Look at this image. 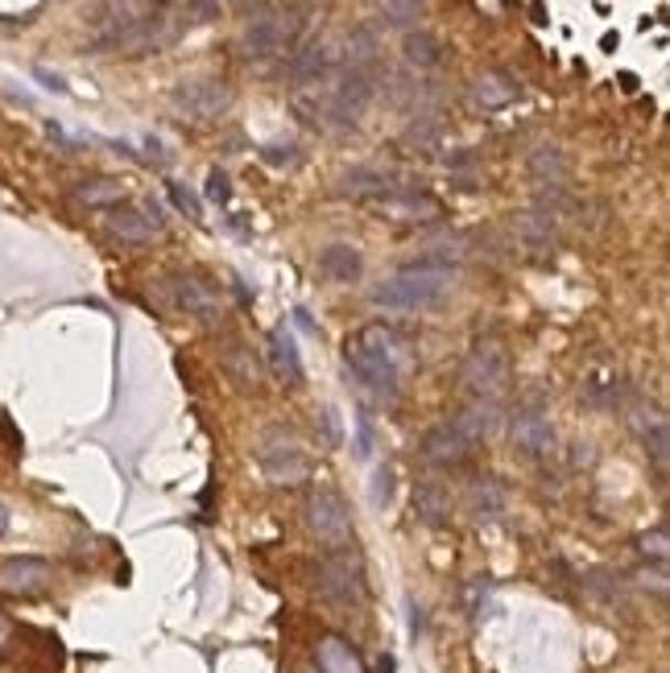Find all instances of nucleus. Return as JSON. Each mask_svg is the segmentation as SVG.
<instances>
[{
  "mask_svg": "<svg viewBox=\"0 0 670 673\" xmlns=\"http://www.w3.org/2000/svg\"><path fill=\"white\" fill-rule=\"evenodd\" d=\"M344 364L361 380V388L377 393L381 401H394L402 393V376L414 364V352L402 331L385 322H369L356 335L344 339Z\"/></svg>",
  "mask_w": 670,
  "mask_h": 673,
  "instance_id": "nucleus-1",
  "label": "nucleus"
},
{
  "mask_svg": "<svg viewBox=\"0 0 670 673\" xmlns=\"http://www.w3.org/2000/svg\"><path fill=\"white\" fill-rule=\"evenodd\" d=\"M455 289V273L443 265H406L394 277H385L381 286L369 289V302L385 310H430Z\"/></svg>",
  "mask_w": 670,
  "mask_h": 673,
  "instance_id": "nucleus-2",
  "label": "nucleus"
},
{
  "mask_svg": "<svg viewBox=\"0 0 670 673\" xmlns=\"http://www.w3.org/2000/svg\"><path fill=\"white\" fill-rule=\"evenodd\" d=\"M244 13H253L241 34V51L249 58H274L298 46V37L307 30V9L303 4H244Z\"/></svg>",
  "mask_w": 670,
  "mask_h": 673,
  "instance_id": "nucleus-3",
  "label": "nucleus"
},
{
  "mask_svg": "<svg viewBox=\"0 0 670 673\" xmlns=\"http://www.w3.org/2000/svg\"><path fill=\"white\" fill-rule=\"evenodd\" d=\"M303 512H307V529L319 538V545H323L327 554H340V550L356 545V529H352L348 500L336 488H310Z\"/></svg>",
  "mask_w": 670,
  "mask_h": 673,
  "instance_id": "nucleus-4",
  "label": "nucleus"
},
{
  "mask_svg": "<svg viewBox=\"0 0 670 673\" xmlns=\"http://www.w3.org/2000/svg\"><path fill=\"white\" fill-rule=\"evenodd\" d=\"M257 463L270 484H303L310 475V459L303 451V438L290 426H270L257 438Z\"/></svg>",
  "mask_w": 670,
  "mask_h": 673,
  "instance_id": "nucleus-5",
  "label": "nucleus"
},
{
  "mask_svg": "<svg viewBox=\"0 0 670 673\" xmlns=\"http://www.w3.org/2000/svg\"><path fill=\"white\" fill-rule=\"evenodd\" d=\"M460 380L468 393H476V401H493L501 388L509 385V352L501 339H481L472 343V352L460 364Z\"/></svg>",
  "mask_w": 670,
  "mask_h": 673,
  "instance_id": "nucleus-6",
  "label": "nucleus"
},
{
  "mask_svg": "<svg viewBox=\"0 0 670 673\" xmlns=\"http://www.w3.org/2000/svg\"><path fill=\"white\" fill-rule=\"evenodd\" d=\"M171 103L183 120L207 124V120H220L237 103V91H232L228 79H183L171 91Z\"/></svg>",
  "mask_w": 670,
  "mask_h": 673,
  "instance_id": "nucleus-7",
  "label": "nucleus"
},
{
  "mask_svg": "<svg viewBox=\"0 0 670 673\" xmlns=\"http://www.w3.org/2000/svg\"><path fill=\"white\" fill-rule=\"evenodd\" d=\"M319 591L336 604H364L369 595V578H364V562L356 550H340V554H327L323 566H319Z\"/></svg>",
  "mask_w": 670,
  "mask_h": 673,
  "instance_id": "nucleus-8",
  "label": "nucleus"
},
{
  "mask_svg": "<svg viewBox=\"0 0 670 673\" xmlns=\"http://www.w3.org/2000/svg\"><path fill=\"white\" fill-rule=\"evenodd\" d=\"M103 228L124 244H145V240L166 228V216L154 199L145 202H121V207H108L103 211Z\"/></svg>",
  "mask_w": 670,
  "mask_h": 673,
  "instance_id": "nucleus-9",
  "label": "nucleus"
},
{
  "mask_svg": "<svg viewBox=\"0 0 670 673\" xmlns=\"http://www.w3.org/2000/svg\"><path fill=\"white\" fill-rule=\"evenodd\" d=\"M629 426H634V434L641 438V446H646V455L653 459V467L658 472H667L670 463V426H667V413L650 401H634L629 405Z\"/></svg>",
  "mask_w": 670,
  "mask_h": 673,
  "instance_id": "nucleus-10",
  "label": "nucleus"
},
{
  "mask_svg": "<svg viewBox=\"0 0 670 673\" xmlns=\"http://www.w3.org/2000/svg\"><path fill=\"white\" fill-rule=\"evenodd\" d=\"M336 67H340V51H336L327 37H310L307 46L290 51L286 75L294 79V87H310V84H319V79H327Z\"/></svg>",
  "mask_w": 670,
  "mask_h": 673,
  "instance_id": "nucleus-11",
  "label": "nucleus"
},
{
  "mask_svg": "<svg viewBox=\"0 0 670 673\" xmlns=\"http://www.w3.org/2000/svg\"><path fill=\"white\" fill-rule=\"evenodd\" d=\"M373 207L381 211V219H394V223H435L443 216V202L435 195H427V190H397V186Z\"/></svg>",
  "mask_w": 670,
  "mask_h": 673,
  "instance_id": "nucleus-12",
  "label": "nucleus"
},
{
  "mask_svg": "<svg viewBox=\"0 0 670 673\" xmlns=\"http://www.w3.org/2000/svg\"><path fill=\"white\" fill-rule=\"evenodd\" d=\"M51 578L54 571L46 558L18 554L0 562V591H9V595H42V591L51 587Z\"/></svg>",
  "mask_w": 670,
  "mask_h": 673,
  "instance_id": "nucleus-13",
  "label": "nucleus"
},
{
  "mask_svg": "<svg viewBox=\"0 0 670 673\" xmlns=\"http://www.w3.org/2000/svg\"><path fill=\"white\" fill-rule=\"evenodd\" d=\"M509 438H514V451H521V455H530V459H542L554 451V426H550V418L547 413H538V409L514 413Z\"/></svg>",
  "mask_w": 670,
  "mask_h": 673,
  "instance_id": "nucleus-14",
  "label": "nucleus"
},
{
  "mask_svg": "<svg viewBox=\"0 0 670 673\" xmlns=\"http://www.w3.org/2000/svg\"><path fill=\"white\" fill-rule=\"evenodd\" d=\"M171 289H174L178 310H187V315H195V319L211 322L216 315H220V294H216V286H207L204 277H195V273H174Z\"/></svg>",
  "mask_w": 670,
  "mask_h": 673,
  "instance_id": "nucleus-15",
  "label": "nucleus"
},
{
  "mask_svg": "<svg viewBox=\"0 0 670 673\" xmlns=\"http://www.w3.org/2000/svg\"><path fill=\"white\" fill-rule=\"evenodd\" d=\"M472 100H476V108H484V112H497V108H509V103L521 96V84H517L509 70L501 67H484L476 70V79H472Z\"/></svg>",
  "mask_w": 670,
  "mask_h": 673,
  "instance_id": "nucleus-16",
  "label": "nucleus"
},
{
  "mask_svg": "<svg viewBox=\"0 0 670 673\" xmlns=\"http://www.w3.org/2000/svg\"><path fill=\"white\" fill-rule=\"evenodd\" d=\"M468 455H472V442H468L451 421L430 426L427 434H422V459L435 463V467H460Z\"/></svg>",
  "mask_w": 670,
  "mask_h": 673,
  "instance_id": "nucleus-17",
  "label": "nucleus"
},
{
  "mask_svg": "<svg viewBox=\"0 0 670 673\" xmlns=\"http://www.w3.org/2000/svg\"><path fill=\"white\" fill-rule=\"evenodd\" d=\"M220 360H223V372H228L232 385L241 388V393H257L261 388V360L253 355V347H249L241 335H223Z\"/></svg>",
  "mask_w": 670,
  "mask_h": 673,
  "instance_id": "nucleus-18",
  "label": "nucleus"
},
{
  "mask_svg": "<svg viewBox=\"0 0 670 673\" xmlns=\"http://www.w3.org/2000/svg\"><path fill=\"white\" fill-rule=\"evenodd\" d=\"M265 360H270V372H274L282 385H303V355H298V343H294L290 327H274L270 339H265Z\"/></svg>",
  "mask_w": 670,
  "mask_h": 673,
  "instance_id": "nucleus-19",
  "label": "nucleus"
},
{
  "mask_svg": "<svg viewBox=\"0 0 670 673\" xmlns=\"http://www.w3.org/2000/svg\"><path fill=\"white\" fill-rule=\"evenodd\" d=\"M389 190H394V178L377 166H352L344 178H340V195L352 202H377V199H385Z\"/></svg>",
  "mask_w": 670,
  "mask_h": 673,
  "instance_id": "nucleus-20",
  "label": "nucleus"
},
{
  "mask_svg": "<svg viewBox=\"0 0 670 673\" xmlns=\"http://www.w3.org/2000/svg\"><path fill=\"white\" fill-rule=\"evenodd\" d=\"M319 273H323L327 282H340V286L361 282V273H364L361 249H356V244H327L323 253H319Z\"/></svg>",
  "mask_w": 670,
  "mask_h": 673,
  "instance_id": "nucleus-21",
  "label": "nucleus"
},
{
  "mask_svg": "<svg viewBox=\"0 0 670 673\" xmlns=\"http://www.w3.org/2000/svg\"><path fill=\"white\" fill-rule=\"evenodd\" d=\"M315 665L319 673H364V657L344 637H323L315 644Z\"/></svg>",
  "mask_w": 670,
  "mask_h": 673,
  "instance_id": "nucleus-22",
  "label": "nucleus"
},
{
  "mask_svg": "<svg viewBox=\"0 0 670 673\" xmlns=\"http://www.w3.org/2000/svg\"><path fill=\"white\" fill-rule=\"evenodd\" d=\"M451 426H455L468 442H481V438H488L501 426V409L493 401H472V405H464V409L455 413V421H451Z\"/></svg>",
  "mask_w": 670,
  "mask_h": 673,
  "instance_id": "nucleus-23",
  "label": "nucleus"
},
{
  "mask_svg": "<svg viewBox=\"0 0 670 673\" xmlns=\"http://www.w3.org/2000/svg\"><path fill=\"white\" fill-rule=\"evenodd\" d=\"M402 58L418 70L439 67L443 63V37L435 34V30H410L406 42H402Z\"/></svg>",
  "mask_w": 670,
  "mask_h": 673,
  "instance_id": "nucleus-24",
  "label": "nucleus"
},
{
  "mask_svg": "<svg viewBox=\"0 0 670 673\" xmlns=\"http://www.w3.org/2000/svg\"><path fill=\"white\" fill-rule=\"evenodd\" d=\"M414 512H418V521L430 525V529H443L451 521V496H447L439 484H422V488L414 492Z\"/></svg>",
  "mask_w": 670,
  "mask_h": 673,
  "instance_id": "nucleus-25",
  "label": "nucleus"
},
{
  "mask_svg": "<svg viewBox=\"0 0 670 673\" xmlns=\"http://www.w3.org/2000/svg\"><path fill=\"white\" fill-rule=\"evenodd\" d=\"M468 512L481 517V521L501 517V512H505V488H501L497 479H476V484L468 488Z\"/></svg>",
  "mask_w": 670,
  "mask_h": 673,
  "instance_id": "nucleus-26",
  "label": "nucleus"
},
{
  "mask_svg": "<svg viewBox=\"0 0 670 673\" xmlns=\"http://www.w3.org/2000/svg\"><path fill=\"white\" fill-rule=\"evenodd\" d=\"M427 13V4H414V0H385L377 4V18L385 30H418V18Z\"/></svg>",
  "mask_w": 670,
  "mask_h": 673,
  "instance_id": "nucleus-27",
  "label": "nucleus"
},
{
  "mask_svg": "<svg viewBox=\"0 0 670 673\" xmlns=\"http://www.w3.org/2000/svg\"><path fill=\"white\" fill-rule=\"evenodd\" d=\"M373 58H377V37H373V30H352L344 37V51H340V67L364 70Z\"/></svg>",
  "mask_w": 670,
  "mask_h": 673,
  "instance_id": "nucleus-28",
  "label": "nucleus"
},
{
  "mask_svg": "<svg viewBox=\"0 0 670 673\" xmlns=\"http://www.w3.org/2000/svg\"><path fill=\"white\" fill-rule=\"evenodd\" d=\"M75 199L87 202V207H121L124 202V186L117 183V178H91V183H84L79 190H75Z\"/></svg>",
  "mask_w": 670,
  "mask_h": 673,
  "instance_id": "nucleus-29",
  "label": "nucleus"
},
{
  "mask_svg": "<svg viewBox=\"0 0 670 673\" xmlns=\"http://www.w3.org/2000/svg\"><path fill=\"white\" fill-rule=\"evenodd\" d=\"M530 174L538 183H563V174H568V157L559 145H538L530 157Z\"/></svg>",
  "mask_w": 670,
  "mask_h": 673,
  "instance_id": "nucleus-30",
  "label": "nucleus"
},
{
  "mask_svg": "<svg viewBox=\"0 0 670 673\" xmlns=\"http://www.w3.org/2000/svg\"><path fill=\"white\" fill-rule=\"evenodd\" d=\"M257 157L274 169H294L303 162V150H298L294 141H270V145H261L257 150Z\"/></svg>",
  "mask_w": 670,
  "mask_h": 673,
  "instance_id": "nucleus-31",
  "label": "nucleus"
},
{
  "mask_svg": "<svg viewBox=\"0 0 670 673\" xmlns=\"http://www.w3.org/2000/svg\"><path fill=\"white\" fill-rule=\"evenodd\" d=\"M394 484H397V472L389 467V463H381L377 472H373V479H369V505L377 508H389V500H394Z\"/></svg>",
  "mask_w": 670,
  "mask_h": 673,
  "instance_id": "nucleus-32",
  "label": "nucleus"
},
{
  "mask_svg": "<svg viewBox=\"0 0 670 673\" xmlns=\"http://www.w3.org/2000/svg\"><path fill=\"white\" fill-rule=\"evenodd\" d=\"M584 388H587V401L592 405H613L620 393V376L617 372H596L592 380H584Z\"/></svg>",
  "mask_w": 670,
  "mask_h": 673,
  "instance_id": "nucleus-33",
  "label": "nucleus"
},
{
  "mask_svg": "<svg viewBox=\"0 0 670 673\" xmlns=\"http://www.w3.org/2000/svg\"><path fill=\"white\" fill-rule=\"evenodd\" d=\"M207 199L211 202H232V178H228V174H223V169H211V174H207Z\"/></svg>",
  "mask_w": 670,
  "mask_h": 673,
  "instance_id": "nucleus-34",
  "label": "nucleus"
},
{
  "mask_svg": "<svg viewBox=\"0 0 670 673\" xmlns=\"http://www.w3.org/2000/svg\"><path fill=\"white\" fill-rule=\"evenodd\" d=\"M171 199H174V207H178V211H187L190 219L204 216V202H199V195H190L187 186L171 183Z\"/></svg>",
  "mask_w": 670,
  "mask_h": 673,
  "instance_id": "nucleus-35",
  "label": "nucleus"
},
{
  "mask_svg": "<svg viewBox=\"0 0 670 673\" xmlns=\"http://www.w3.org/2000/svg\"><path fill=\"white\" fill-rule=\"evenodd\" d=\"M373 455V421H369V413H356V459H369Z\"/></svg>",
  "mask_w": 670,
  "mask_h": 673,
  "instance_id": "nucleus-36",
  "label": "nucleus"
},
{
  "mask_svg": "<svg viewBox=\"0 0 670 673\" xmlns=\"http://www.w3.org/2000/svg\"><path fill=\"white\" fill-rule=\"evenodd\" d=\"M637 545H641V554H646V558L662 562V558H667V529H653V533H646Z\"/></svg>",
  "mask_w": 670,
  "mask_h": 673,
  "instance_id": "nucleus-37",
  "label": "nucleus"
},
{
  "mask_svg": "<svg viewBox=\"0 0 670 673\" xmlns=\"http://www.w3.org/2000/svg\"><path fill=\"white\" fill-rule=\"evenodd\" d=\"M323 430H327V446H340V418H336V409L331 405H323Z\"/></svg>",
  "mask_w": 670,
  "mask_h": 673,
  "instance_id": "nucleus-38",
  "label": "nucleus"
},
{
  "mask_svg": "<svg viewBox=\"0 0 670 673\" xmlns=\"http://www.w3.org/2000/svg\"><path fill=\"white\" fill-rule=\"evenodd\" d=\"M34 75L42 79V84H46V91H58V96H67V84H63L58 75H51L46 67H34Z\"/></svg>",
  "mask_w": 670,
  "mask_h": 673,
  "instance_id": "nucleus-39",
  "label": "nucleus"
},
{
  "mask_svg": "<svg viewBox=\"0 0 670 673\" xmlns=\"http://www.w3.org/2000/svg\"><path fill=\"white\" fill-rule=\"evenodd\" d=\"M422 624H427V620H422V607L410 599V637H418V632H422Z\"/></svg>",
  "mask_w": 670,
  "mask_h": 673,
  "instance_id": "nucleus-40",
  "label": "nucleus"
},
{
  "mask_svg": "<svg viewBox=\"0 0 670 673\" xmlns=\"http://www.w3.org/2000/svg\"><path fill=\"white\" fill-rule=\"evenodd\" d=\"M9 637H13V624H9V616H4V611H0V649H4V644H9Z\"/></svg>",
  "mask_w": 670,
  "mask_h": 673,
  "instance_id": "nucleus-41",
  "label": "nucleus"
},
{
  "mask_svg": "<svg viewBox=\"0 0 670 673\" xmlns=\"http://www.w3.org/2000/svg\"><path fill=\"white\" fill-rule=\"evenodd\" d=\"M394 670H397V661H394L389 653H385V657L377 661V673H394Z\"/></svg>",
  "mask_w": 670,
  "mask_h": 673,
  "instance_id": "nucleus-42",
  "label": "nucleus"
},
{
  "mask_svg": "<svg viewBox=\"0 0 670 673\" xmlns=\"http://www.w3.org/2000/svg\"><path fill=\"white\" fill-rule=\"evenodd\" d=\"M4 533H9V505L0 500V538H4Z\"/></svg>",
  "mask_w": 670,
  "mask_h": 673,
  "instance_id": "nucleus-43",
  "label": "nucleus"
}]
</instances>
